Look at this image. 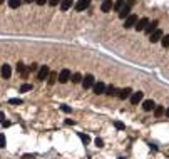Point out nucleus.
<instances>
[{
	"mask_svg": "<svg viewBox=\"0 0 169 159\" xmlns=\"http://www.w3.org/2000/svg\"><path fill=\"white\" fill-rule=\"evenodd\" d=\"M114 126H116L119 131H122V129H124V124H122V122H119V121H116V122H114Z\"/></svg>",
	"mask_w": 169,
	"mask_h": 159,
	"instance_id": "obj_28",
	"label": "nucleus"
},
{
	"mask_svg": "<svg viewBox=\"0 0 169 159\" xmlns=\"http://www.w3.org/2000/svg\"><path fill=\"white\" fill-rule=\"evenodd\" d=\"M94 84H96V79H94V76L87 74L86 77H82V86H84V89H91V87H94Z\"/></svg>",
	"mask_w": 169,
	"mask_h": 159,
	"instance_id": "obj_1",
	"label": "nucleus"
},
{
	"mask_svg": "<svg viewBox=\"0 0 169 159\" xmlns=\"http://www.w3.org/2000/svg\"><path fill=\"white\" fill-rule=\"evenodd\" d=\"M161 44H163L164 49H169V35H163V39H161Z\"/></svg>",
	"mask_w": 169,
	"mask_h": 159,
	"instance_id": "obj_24",
	"label": "nucleus"
},
{
	"mask_svg": "<svg viewBox=\"0 0 169 159\" xmlns=\"http://www.w3.org/2000/svg\"><path fill=\"white\" fill-rule=\"evenodd\" d=\"M164 111H166V109H164L163 106H157V107H154V116H156V117H161L164 114Z\"/></svg>",
	"mask_w": 169,
	"mask_h": 159,
	"instance_id": "obj_20",
	"label": "nucleus"
},
{
	"mask_svg": "<svg viewBox=\"0 0 169 159\" xmlns=\"http://www.w3.org/2000/svg\"><path fill=\"white\" fill-rule=\"evenodd\" d=\"M29 71H30V72L37 71V64H30V65H29Z\"/></svg>",
	"mask_w": 169,
	"mask_h": 159,
	"instance_id": "obj_32",
	"label": "nucleus"
},
{
	"mask_svg": "<svg viewBox=\"0 0 169 159\" xmlns=\"http://www.w3.org/2000/svg\"><path fill=\"white\" fill-rule=\"evenodd\" d=\"M4 119H5V116H4V112H0V122H2V124L5 122V121H4Z\"/></svg>",
	"mask_w": 169,
	"mask_h": 159,
	"instance_id": "obj_36",
	"label": "nucleus"
},
{
	"mask_svg": "<svg viewBox=\"0 0 169 159\" xmlns=\"http://www.w3.org/2000/svg\"><path fill=\"white\" fill-rule=\"evenodd\" d=\"M112 9H114L112 0H104V2H102V5H101V10H102V12H111Z\"/></svg>",
	"mask_w": 169,
	"mask_h": 159,
	"instance_id": "obj_9",
	"label": "nucleus"
},
{
	"mask_svg": "<svg viewBox=\"0 0 169 159\" xmlns=\"http://www.w3.org/2000/svg\"><path fill=\"white\" fill-rule=\"evenodd\" d=\"M49 74H50L49 67L42 65L40 69H39V72H37V79H39V81H45V79H49Z\"/></svg>",
	"mask_w": 169,
	"mask_h": 159,
	"instance_id": "obj_3",
	"label": "nucleus"
},
{
	"mask_svg": "<svg viewBox=\"0 0 169 159\" xmlns=\"http://www.w3.org/2000/svg\"><path fill=\"white\" fill-rule=\"evenodd\" d=\"M142 96H144L142 92H132V96H131L129 99H131V102L136 106V104H139L141 101H142Z\"/></svg>",
	"mask_w": 169,
	"mask_h": 159,
	"instance_id": "obj_12",
	"label": "nucleus"
},
{
	"mask_svg": "<svg viewBox=\"0 0 169 159\" xmlns=\"http://www.w3.org/2000/svg\"><path fill=\"white\" fill-rule=\"evenodd\" d=\"M10 104H22V99H10Z\"/></svg>",
	"mask_w": 169,
	"mask_h": 159,
	"instance_id": "obj_33",
	"label": "nucleus"
},
{
	"mask_svg": "<svg viewBox=\"0 0 169 159\" xmlns=\"http://www.w3.org/2000/svg\"><path fill=\"white\" fill-rule=\"evenodd\" d=\"M126 7V0H116V4H114V10L116 12H121Z\"/></svg>",
	"mask_w": 169,
	"mask_h": 159,
	"instance_id": "obj_18",
	"label": "nucleus"
},
{
	"mask_svg": "<svg viewBox=\"0 0 169 159\" xmlns=\"http://www.w3.org/2000/svg\"><path fill=\"white\" fill-rule=\"evenodd\" d=\"M0 74H2V77H4V79H10V76H12L10 65H9V64H4V65H2V72H0Z\"/></svg>",
	"mask_w": 169,
	"mask_h": 159,
	"instance_id": "obj_8",
	"label": "nucleus"
},
{
	"mask_svg": "<svg viewBox=\"0 0 169 159\" xmlns=\"http://www.w3.org/2000/svg\"><path fill=\"white\" fill-rule=\"evenodd\" d=\"M104 94H107V96H116V94H117V89L114 87V86H109V87H106V92Z\"/></svg>",
	"mask_w": 169,
	"mask_h": 159,
	"instance_id": "obj_21",
	"label": "nucleus"
},
{
	"mask_svg": "<svg viewBox=\"0 0 169 159\" xmlns=\"http://www.w3.org/2000/svg\"><path fill=\"white\" fill-rule=\"evenodd\" d=\"M17 72H19V74H22L24 77H27V74H29L30 71H29V67H25L22 62H19V64H17Z\"/></svg>",
	"mask_w": 169,
	"mask_h": 159,
	"instance_id": "obj_13",
	"label": "nucleus"
},
{
	"mask_svg": "<svg viewBox=\"0 0 169 159\" xmlns=\"http://www.w3.org/2000/svg\"><path fill=\"white\" fill-rule=\"evenodd\" d=\"M129 15H131V7H129L127 4H126V7H124L122 10L119 12V17H121V19H124V20H126V19H127Z\"/></svg>",
	"mask_w": 169,
	"mask_h": 159,
	"instance_id": "obj_15",
	"label": "nucleus"
},
{
	"mask_svg": "<svg viewBox=\"0 0 169 159\" xmlns=\"http://www.w3.org/2000/svg\"><path fill=\"white\" fill-rule=\"evenodd\" d=\"M70 79H72V82H74V84H79V82H82V76L79 74V72H76V74H72V77H70Z\"/></svg>",
	"mask_w": 169,
	"mask_h": 159,
	"instance_id": "obj_22",
	"label": "nucleus"
},
{
	"mask_svg": "<svg viewBox=\"0 0 169 159\" xmlns=\"http://www.w3.org/2000/svg\"><path fill=\"white\" fill-rule=\"evenodd\" d=\"M136 24H137V15L131 14V15L126 19V22H124V27H126V29H131V27H136Z\"/></svg>",
	"mask_w": 169,
	"mask_h": 159,
	"instance_id": "obj_5",
	"label": "nucleus"
},
{
	"mask_svg": "<svg viewBox=\"0 0 169 159\" xmlns=\"http://www.w3.org/2000/svg\"><path fill=\"white\" fill-rule=\"evenodd\" d=\"M72 5H74V2H72V0H62V2H60V10L65 12V10H69Z\"/></svg>",
	"mask_w": 169,
	"mask_h": 159,
	"instance_id": "obj_16",
	"label": "nucleus"
},
{
	"mask_svg": "<svg viewBox=\"0 0 169 159\" xmlns=\"http://www.w3.org/2000/svg\"><path fill=\"white\" fill-rule=\"evenodd\" d=\"M45 2H49V0H35V4H37V5H44Z\"/></svg>",
	"mask_w": 169,
	"mask_h": 159,
	"instance_id": "obj_34",
	"label": "nucleus"
},
{
	"mask_svg": "<svg viewBox=\"0 0 169 159\" xmlns=\"http://www.w3.org/2000/svg\"><path fill=\"white\" fill-rule=\"evenodd\" d=\"M57 72H50V74H49V84H50V86H54V84H55V81H57Z\"/></svg>",
	"mask_w": 169,
	"mask_h": 159,
	"instance_id": "obj_23",
	"label": "nucleus"
},
{
	"mask_svg": "<svg viewBox=\"0 0 169 159\" xmlns=\"http://www.w3.org/2000/svg\"><path fill=\"white\" fill-rule=\"evenodd\" d=\"M22 5V0H9V7L10 9H19Z\"/></svg>",
	"mask_w": 169,
	"mask_h": 159,
	"instance_id": "obj_19",
	"label": "nucleus"
},
{
	"mask_svg": "<svg viewBox=\"0 0 169 159\" xmlns=\"http://www.w3.org/2000/svg\"><path fill=\"white\" fill-rule=\"evenodd\" d=\"M60 0H49V5H52V7H55L57 4H59Z\"/></svg>",
	"mask_w": 169,
	"mask_h": 159,
	"instance_id": "obj_31",
	"label": "nucleus"
},
{
	"mask_svg": "<svg viewBox=\"0 0 169 159\" xmlns=\"http://www.w3.org/2000/svg\"><path fill=\"white\" fill-rule=\"evenodd\" d=\"M70 77H72V74H70V71H69V69H62L57 81H59L60 84H65V82H69V79H70Z\"/></svg>",
	"mask_w": 169,
	"mask_h": 159,
	"instance_id": "obj_2",
	"label": "nucleus"
},
{
	"mask_svg": "<svg viewBox=\"0 0 169 159\" xmlns=\"http://www.w3.org/2000/svg\"><path fill=\"white\" fill-rule=\"evenodd\" d=\"M96 146H97V147H102V146H104V141H102V139H96Z\"/></svg>",
	"mask_w": 169,
	"mask_h": 159,
	"instance_id": "obj_29",
	"label": "nucleus"
},
{
	"mask_svg": "<svg viewBox=\"0 0 169 159\" xmlns=\"http://www.w3.org/2000/svg\"><path fill=\"white\" fill-rule=\"evenodd\" d=\"M65 124H67V126H74V124H76V122H74L72 119H67V121H65Z\"/></svg>",
	"mask_w": 169,
	"mask_h": 159,
	"instance_id": "obj_35",
	"label": "nucleus"
},
{
	"mask_svg": "<svg viewBox=\"0 0 169 159\" xmlns=\"http://www.w3.org/2000/svg\"><path fill=\"white\" fill-rule=\"evenodd\" d=\"M60 109H62V111H64V112H67V114H69V112H70V111H72V109L69 107V106H62Z\"/></svg>",
	"mask_w": 169,
	"mask_h": 159,
	"instance_id": "obj_30",
	"label": "nucleus"
},
{
	"mask_svg": "<svg viewBox=\"0 0 169 159\" xmlns=\"http://www.w3.org/2000/svg\"><path fill=\"white\" fill-rule=\"evenodd\" d=\"M119 99H129L131 96H132V91H131V87H126L122 89V91H119Z\"/></svg>",
	"mask_w": 169,
	"mask_h": 159,
	"instance_id": "obj_10",
	"label": "nucleus"
},
{
	"mask_svg": "<svg viewBox=\"0 0 169 159\" xmlns=\"http://www.w3.org/2000/svg\"><path fill=\"white\" fill-rule=\"evenodd\" d=\"M27 91H32V84H24L20 87V92H27Z\"/></svg>",
	"mask_w": 169,
	"mask_h": 159,
	"instance_id": "obj_25",
	"label": "nucleus"
},
{
	"mask_svg": "<svg viewBox=\"0 0 169 159\" xmlns=\"http://www.w3.org/2000/svg\"><path fill=\"white\" fill-rule=\"evenodd\" d=\"M119 159H124V158H119Z\"/></svg>",
	"mask_w": 169,
	"mask_h": 159,
	"instance_id": "obj_40",
	"label": "nucleus"
},
{
	"mask_svg": "<svg viewBox=\"0 0 169 159\" xmlns=\"http://www.w3.org/2000/svg\"><path fill=\"white\" fill-rule=\"evenodd\" d=\"M147 25H149V20L146 19V17H144V19L137 20V24H136V30H137V32H144Z\"/></svg>",
	"mask_w": 169,
	"mask_h": 159,
	"instance_id": "obj_6",
	"label": "nucleus"
},
{
	"mask_svg": "<svg viewBox=\"0 0 169 159\" xmlns=\"http://www.w3.org/2000/svg\"><path fill=\"white\" fill-rule=\"evenodd\" d=\"M89 5H91V0H77L76 4H74V9L77 12H82V10H86Z\"/></svg>",
	"mask_w": 169,
	"mask_h": 159,
	"instance_id": "obj_4",
	"label": "nucleus"
},
{
	"mask_svg": "<svg viewBox=\"0 0 169 159\" xmlns=\"http://www.w3.org/2000/svg\"><path fill=\"white\" fill-rule=\"evenodd\" d=\"M4 2H5V0H0V4H4Z\"/></svg>",
	"mask_w": 169,
	"mask_h": 159,
	"instance_id": "obj_39",
	"label": "nucleus"
},
{
	"mask_svg": "<svg viewBox=\"0 0 169 159\" xmlns=\"http://www.w3.org/2000/svg\"><path fill=\"white\" fill-rule=\"evenodd\" d=\"M157 24H159L157 20H154L152 24H151V22H149V25L146 27V30H144V32H146V34H149V35H151V34H152L154 30H157Z\"/></svg>",
	"mask_w": 169,
	"mask_h": 159,
	"instance_id": "obj_14",
	"label": "nucleus"
},
{
	"mask_svg": "<svg viewBox=\"0 0 169 159\" xmlns=\"http://www.w3.org/2000/svg\"><path fill=\"white\" fill-rule=\"evenodd\" d=\"M79 136H81V139H82V142L84 144H89V141H91L89 136H86V134H79Z\"/></svg>",
	"mask_w": 169,
	"mask_h": 159,
	"instance_id": "obj_27",
	"label": "nucleus"
},
{
	"mask_svg": "<svg viewBox=\"0 0 169 159\" xmlns=\"http://www.w3.org/2000/svg\"><path fill=\"white\" fill-rule=\"evenodd\" d=\"M24 2H27V4H32V2H35V0H24Z\"/></svg>",
	"mask_w": 169,
	"mask_h": 159,
	"instance_id": "obj_38",
	"label": "nucleus"
},
{
	"mask_svg": "<svg viewBox=\"0 0 169 159\" xmlns=\"http://www.w3.org/2000/svg\"><path fill=\"white\" fill-rule=\"evenodd\" d=\"M164 112H166V116H168V117H169V107L166 109V111H164Z\"/></svg>",
	"mask_w": 169,
	"mask_h": 159,
	"instance_id": "obj_37",
	"label": "nucleus"
},
{
	"mask_svg": "<svg viewBox=\"0 0 169 159\" xmlns=\"http://www.w3.org/2000/svg\"><path fill=\"white\" fill-rule=\"evenodd\" d=\"M106 92V84L104 82H97V84H94V94H104Z\"/></svg>",
	"mask_w": 169,
	"mask_h": 159,
	"instance_id": "obj_11",
	"label": "nucleus"
},
{
	"mask_svg": "<svg viewBox=\"0 0 169 159\" xmlns=\"http://www.w3.org/2000/svg\"><path fill=\"white\" fill-rule=\"evenodd\" d=\"M142 107H144V111H152V109L156 107V104H154V101H151V99H147V101H144Z\"/></svg>",
	"mask_w": 169,
	"mask_h": 159,
	"instance_id": "obj_17",
	"label": "nucleus"
},
{
	"mask_svg": "<svg viewBox=\"0 0 169 159\" xmlns=\"http://www.w3.org/2000/svg\"><path fill=\"white\" fill-rule=\"evenodd\" d=\"M161 39H163V30H154L152 34H151V35H149V40L152 42V44H156V42H159L161 40Z\"/></svg>",
	"mask_w": 169,
	"mask_h": 159,
	"instance_id": "obj_7",
	"label": "nucleus"
},
{
	"mask_svg": "<svg viewBox=\"0 0 169 159\" xmlns=\"http://www.w3.org/2000/svg\"><path fill=\"white\" fill-rule=\"evenodd\" d=\"M5 144H7V139L4 134H0V147H5Z\"/></svg>",
	"mask_w": 169,
	"mask_h": 159,
	"instance_id": "obj_26",
	"label": "nucleus"
}]
</instances>
